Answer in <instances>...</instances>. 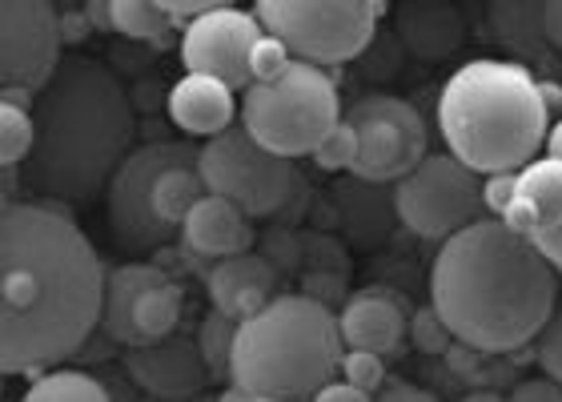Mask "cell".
<instances>
[{
	"label": "cell",
	"mask_w": 562,
	"mask_h": 402,
	"mask_svg": "<svg viewBox=\"0 0 562 402\" xmlns=\"http://www.w3.org/2000/svg\"><path fill=\"white\" fill-rule=\"evenodd\" d=\"M105 266L53 201L4 193L0 205V375L48 370L101 331Z\"/></svg>",
	"instance_id": "6da1fadb"
},
{
	"label": "cell",
	"mask_w": 562,
	"mask_h": 402,
	"mask_svg": "<svg viewBox=\"0 0 562 402\" xmlns=\"http://www.w3.org/2000/svg\"><path fill=\"white\" fill-rule=\"evenodd\" d=\"M430 302L462 346L515 355L535 343L559 306V270L535 237L486 213L438 246Z\"/></svg>",
	"instance_id": "7a4b0ae2"
},
{
	"label": "cell",
	"mask_w": 562,
	"mask_h": 402,
	"mask_svg": "<svg viewBox=\"0 0 562 402\" xmlns=\"http://www.w3.org/2000/svg\"><path fill=\"white\" fill-rule=\"evenodd\" d=\"M36 145L24 186L60 205H93L137 145L130 89L97 57H65L33 97Z\"/></svg>",
	"instance_id": "3957f363"
},
{
	"label": "cell",
	"mask_w": 562,
	"mask_h": 402,
	"mask_svg": "<svg viewBox=\"0 0 562 402\" xmlns=\"http://www.w3.org/2000/svg\"><path fill=\"white\" fill-rule=\"evenodd\" d=\"M438 130L446 149L479 174L522 169L547 145L551 105L530 65L479 57L446 77L438 97Z\"/></svg>",
	"instance_id": "277c9868"
},
{
	"label": "cell",
	"mask_w": 562,
	"mask_h": 402,
	"mask_svg": "<svg viewBox=\"0 0 562 402\" xmlns=\"http://www.w3.org/2000/svg\"><path fill=\"white\" fill-rule=\"evenodd\" d=\"M346 355L338 314L310 294H273L237 322L234 379L225 399H317Z\"/></svg>",
	"instance_id": "5b68a950"
},
{
	"label": "cell",
	"mask_w": 562,
	"mask_h": 402,
	"mask_svg": "<svg viewBox=\"0 0 562 402\" xmlns=\"http://www.w3.org/2000/svg\"><path fill=\"white\" fill-rule=\"evenodd\" d=\"M341 121V97L326 65L293 57L290 69L241 89V125L285 157H310Z\"/></svg>",
	"instance_id": "8992f818"
},
{
	"label": "cell",
	"mask_w": 562,
	"mask_h": 402,
	"mask_svg": "<svg viewBox=\"0 0 562 402\" xmlns=\"http://www.w3.org/2000/svg\"><path fill=\"white\" fill-rule=\"evenodd\" d=\"M198 169L205 178V190L237 201L249 217H273L305 186L297 157L261 145L241 121L222 130L217 137H205Z\"/></svg>",
	"instance_id": "52a82bcc"
},
{
	"label": "cell",
	"mask_w": 562,
	"mask_h": 402,
	"mask_svg": "<svg viewBox=\"0 0 562 402\" xmlns=\"http://www.w3.org/2000/svg\"><path fill=\"white\" fill-rule=\"evenodd\" d=\"M254 12L266 33L293 48V57L329 69L370 48L386 0H254Z\"/></svg>",
	"instance_id": "ba28073f"
},
{
	"label": "cell",
	"mask_w": 562,
	"mask_h": 402,
	"mask_svg": "<svg viewBox=\"0 0 562 402\" xmlns=\"http://www.w3.org/2000/svg\"><path fill=\"white\" fill-rule=\"evenodd\" d=\"M394 213L411 234L446 242L462 225L486 217L482 174L454 154H426L406 178L394 181Z\"/></svg>",
	"instance_id": "9c48e42d"
},
{
	"label": "cell",
	"mask_w": 562,
	"mask_h": 402,
	"mask_svg": "<svg viewBox=\"0 0 562 402\" xmlns=\"http://www.w3.org/2000/svg\"><path fill=\"white\" fill-rule=\"evenodd\" d=\"M201 145L189 142H140L130 149V157L121 161L105 190V222L109 234L121 249L133 254H149L173 242V225L165 222L157 205H153V186L165 169L177 161H198Z\"/></svg>",
	"instance_id": "30bf717a"
},
{
	"label": "cell",
	"mask_w": 562,
	"mask_h": 402,
	"mask_svg": "<svg viewBox=\"0 0 562 402\" xmlns=\"http://www.w3.org/2000/svg\"><path fill=\"white\" fill-rule=\"evenodd\" d=\"M341 118L358 130V157L350 174L366 186H394L430 154L422 113L394 93H362Z\"/></svg>",
	"instance_id": "8fae6325"
},
{
	"label": "cell",
	"mask_w": 562,
	"mask_h": 402,
	"mask_svg": "<svg viewBox=\"0 0 562 402\" xmlns=\"http://www.w3.org/2000/svg\"><path fill=\"white\" fill-rule=\"evenodd\" d=\"M60 29L57 0H0V85L4 97H21L33 105V97L60 69Z\"/></svg>",
	"instance_id": "7c38bea8"
},
{
	"label": "cell",
	"mask_w": 562,
	"mask_h": 402,
	"mask_svg": "<svg viewBox=\"0 0 562 402\" xmlns=\"http://www.w3.org/2000/svg\"><path fill=\"white\" fill-rule=\"evenodd\" d=\"M266 33L258 12H246L237 4H222V9H205L186 21L181 33V65L186 72H210L222 77L225 85H234L237 93L254 85V45Z\"/></svg>",
	"instance_id": "4fadbf2b"
},
{
	"label": "cell",
	"mask_w": 562,
	"mask_h": 402,
	"mask_svg": "<svg viewBox=\"0 0 562 402\" xmlns=\"http://www.w3.org/2000/svg\"><path fill=\"white\" fill-rule=\"evenodd\" d=\"M125 370H130V382L137 391L169 402L198 399L205 391V382L213 379L198 338H181L177 331L153 338V343L125 346Z\"/></svg>",
	"instance_id": "5bb4252c"
},
{
	"label": "cell",
	"mask_w": 562,
	"mask_h": 402,
	"mask_svg": "<svg viewBox=\"0 0 562 402\" xmlns=\"http://www.w3.org/2000/svg\"><path fill=\"white\" fill-rule=\"evenodd\" d=\"M165 109H169V121L186 137H217L222 130L241 121L237 89L225 85L222 77H210V72H186L169 89Z\"/></svg>",
	"instance_id": "9a60e30c"
},
{
	"label": "cell",
	"mask_w": 562,
	"mask_h": 402,
	"mask_svg": "<svg viewBox=\"0 0 562 402\" xmlns=\"http://www.w3.org/2000/svg\"><path fill=\"white\" fill-rule=\"evenodd\" d=\"M411 314L398 294L386 290H362L353 294L338 314L341 343L358 350H378V355H398L402 343L411 338Z\"/></svg>",
	"instance_id": "2e32d148"
},
{
	"label": "cell",
	"mask_w": 562,
	"mask_h": 402,
	"mask_svg": "<svg viewBox=\"0 0 562 402\" xmlns=\"http://www.w3.org/2000/svg\"><path fill=\"white\" fill-rule=\"evenodd\" d=\"M486 36L530 69H551L559 57L547 41V0H486Z\"/></svg>",
	"instance_id": "e0dca14e"
},
{
	"label": "cell",
	"mask_w": 562,
	"mask_h": 402,
	"mask_svg": "<svg viewBox=\"0 0 562 402\" xmlns=\"http://www.w3.org/2000/svg\"><path fill=\"white\" fill-rule=\"evenodd\" d=\"M181 237L198 258H229L254 246V217H249L237 201L222 193H205V198L186 213Z\"/></svg>",
	"instance_id": "ac0fdd59"
},
{
	"label": "cell",
	"mask_w": 562,
	"mask_h": 402,
	"mask_svg": "<svg viewBox=\"0 0 562 402\" xmlns=\"http://www.w3.org/2000/svg\"><path fill=\"white\" fill-rule=\"evenodd\" d=\"M506 222L515 225L518 234L539 237L542 230L562 222V161L559 157H530L527 166L518 169L515 198L503 213Z\"/></svg>",
	"instance_id": "d6986e66"
},
{
	"label": "cell",
	"mask_w": 562,
	"mask_h": 402,
	"mask_svg": "<svg viewBox=\"0 0 562 402\" xmlns=\"http://www.w3.org/2000/svg\"><path fill=\"white\" fill-rule=\"evenodd\" d=\"M273 286H278V270L270 261L241 249V254L217 258V266L210 270V302L234 319H246L270 302Z\"/></svg>",
	"instance_id": "ffe728a7"
},
{
	"label": "cell",
	"mask_w": 562,
	"mask_h": 402,
	"mask_svg": "<svg viewBox=\"0 0 562 402\" xmlns=\"http://www.w3.org/2000/svg\"><path fill=\"white\" fill-rule=\"evenodd\" d=\"M394 24L402 45L422 60H442L462 45V16L450 0H402Z\"/></svg>",
	"instance_id": "44dd1931"
},
{
	"label": "cell",
	"mask_w": 562,
	"mask_h": 402,
	"mask_svg": "<svg viewBox=\"0 0 562 402\" xmlns=\"http://www.w3.org/2000/svg\"><path fill=\"white\" fill-rule=\"evenodd\" d=\"M161 266L153 261H125L117 270L105 273V298H101V334L109 343L133 346L137 343V331H133V306H137V294L153 278H161Z\"/></svg>",
	"instance_id": "7402d4cb"
},
{
	"label": "cell",
	"mask_w": 562,
	"mask_h": 402,
	"mask_svg": "<svg viewBox=\"0 0 562 402\" xmlns=\"http://www.w3.org/2000/svg\"><path fill=\"white\" fill-rule=\"evenodd\" d=\"M181 314H186V290L161 273L153 278L145 290L137 294V306H133V331H137V343H153V338H165L181 326Z\"/></svg>",
	"instance_id": "603a6c76"
},
{
	"label": "cell",
	"mask_w": 562,
	"mask_h": 402,
	"mask_svg": "<svg viewBox=\"0 0 562 402\" xmlns=\"http://www.w3.org/2000/svg\"><path fill=\"white\" fill-rule=\"evenodd\" d=\"M24 399L29 402H101V399H109V387L97 379V375H89V370L57 362V367H48V370H36Z\"/></svg>",
	"instance_id": "cb8c5ba5"
},
{
	"label": "cell",
	"mask_w": 562,
	"mask_h": 402,
	"mask_svg": "<svg viewBox=\"0 0 562 402\" xmlns=\"http://www.w3.org/2000/svg\"><path fill=\"white\" fill-rule=\"evenodd\" d=\"M205 193L210 190H205V178H201L198 161H177V166L165 169L161 178H157V186H153V205H157V213H161L173 230H181L186 213L193 210Z\"/></svg>",
	"instance_id": "d4e9b609"
},
{
	"label": "cell",
	"mask_w": 562,
	"mask_h": 402,
	"mask_svg": "<svg viewBox=\"0 0 562 402\" xmlns=\"http://www.w3.org/2000/svg\"><path fill=\"white\" fill-rule=\"evenodd\" d=\"M36 145V113L21 97H0V166L21 169Z\"/></svg>",
	"instance_id": "484cf974"
},
{
	"label": "cell",
	"mask_w": 562,
	"mask_h": 402,
	"mask_svg": "<svg viewBox=\"0 0 562 402\" xmlns=\"http://www.w3.org/2000/svg\"><path fill=\"white\" fill-rule=\"evenodd\" d=\"M237 322L234 314H225V310L213 306L198 326V346L201 355H205V367L213 370V382H225L234 379V343H237Z\"/></svg>",
	"instance_id": "4316f807"
},
{
	"label": "cell",
	"mask_w": 562,
	"mask_h": 402,
	"mask_svg": "<svg viewBox=\"0 0 562 402\" xmlns=\"http://www.w3.org/2000/svg\"><path fill=\"white\" fill-rule=\"evenodd\" d=\"M173 24L177 16L157 0H113V33L130 41H161Z\"/></svg>",
	"instance_id": "83f0119b"
},
{
	"label": "cell",
	"mask_w": 562,
	"mask_h": 402,
	"mask_svg": "<svg viewBox=\"0 0 562 402\" xmlns=\"http://www.w3.org/2000/svg\"><path fill=\"white\" fill-rule=\"evenodd\" d=\"M338 375L350 379L353 387H362V391L374 399V394H382V387H386V355L346 346V355H341V362H338Z\"/></svg>",
	"instance_id": "f1b7e54d"
},
{
	"label": "cell",
	"mask_w": 562,
	"mask_h": 402,
	"mask_svg": "<svg viewBox=\"0 0 562 402\" xmlns=\"http://www.w3.org/2000/svg\"><path fill=\"white\" fill-rule=\"evenodd\" d=\"M314 166L326 169V174H338V169H350L353 157H358V130H353L350 121L341 118L334 130L314 145Z\"/></svg>",
	"instance_id": "f546056e"
},
{
	"label": "cell",
	"mask_w": 562,
	"mask_h": 402,
	"mask_svg": "<svg viewBox=\"0 0 562 402\" xmlns=\"http://www.w3.org/2000/svg\"><path fill=\"white\" fill-rule=\"evenodd\" d=\"M411 338L422 355H442V350H450V343H458L454 331L446 326V319L434 310V302L411 314Z\"/></svg>",
	"instance_id": "4dcf8cb0"
},
{
	"label": "cell",
	"mask_w": 562,
	"mask_h": 402,
	"mask_svg": "<svg viewBox=\"0 0 562 402\" xmlns=\"http://www.w3.org/2000/svg\"><path fill=\"white\" fill-rule=\"evenodd\" d=\"M535 362L539 370H547L551 379L562 382V294H559V306L551 310V319L542 322V331L535 334Z\"/></svg>",
	"instance_id": "1f68e13d"
},
{
	"label": "cell",
	"mask_w": 562,
	"mask_h": 402,
	"mask_svg": "<svg viewBox=\"0 0 562 402\" xmlns=\"http://www.w3.org/2000/svg\"><path fill=\"white\" fill-rule=\"evenodd\" d=\"M293 48L273 33H261L258 45H254V57H249V69H254V81H270L278 72L290 69Z\"/></svg>",
	"instance_id": "d6a6232c"
},
{
	"label": "cell",
	"mask_w": 562,
	"mask_h": 402,
	"mask_svg": "<svg viewBox=\"0 0 562 402\" xmlns=\"http://www.w3.org/2000/svg\"><path fill=\"white\" fill-rule=\"evenodd\" d=\"M518 186V169H498V174H482V198H486V213L503 217Z\"/></svg>",
	"instance_id": "836d02e7"
},
{
	"label": "cell",
	"mask_w": 562,
	"mask_h": 402,
	"mask_svg": "<svg viewBox=\"0 0 562 402\" xmlns=\"http://www.w3.org/2000/svg\"><path fill=\"white\" fill-rule=\"evenodd\" d=\"M510 394H515L518 402H562V382L542 370L539 379H522Z\"/></svg>",
	"instance_id": "e575fe53"
},
{
	"label": "cell",
	"mask_w": 562,
	"mask_h": 402,
	"mask_svg": "<svg viewBox=\"0 0 562 402\" xmlns=\"http://www.w3.org/2000/svg\"><path fill=\"white\" fill-rule=\"evenodd\" d=\"M60 29H65V41H72V45H81L85 36L97 33L85 9H60Z\"/></svg>",
	"instance_id": "d590c367"
},
{
	"label": "cell",
	"mask_w": 562,
	"mask_h": 402,
	"mask_svg": "<svg viewBox=\"0 0 562 402\" xmlns=\"http://www.w3.org/2000/svg\"><path fill=\"white\" fill-rule=\"evenodd\" d=\"M161 9H169L177 21H189V16H198L205 9H222V4H237V0H157Z\"/></svg>",
	"instance_id": "8d00e7d4"
},
{
	"label": "cell",
	"mask_w": 562,
	"mask_h": 402,
	"mask_svg": "<svg viewBox=\"0 0 562 402\" xmlns=\"http://www.w3.org/2000/svg\"><path fill=\"white\" fill-rule=\"evenodd\" d=\"M317 399L322 402H362L370 399V394L362 391V387H353L350 379H329L322 391H317Z\"/></svg>",
	"instance_id": "74e56055"
},
{
	"label": "cell",
	"mask_w": 562,
	"mask_h": 402,
	"mask_svg": "<svg viewBox=\"0 0 562 402\" xmlns=\"http://www.w3.org/2000/svg\"><path fill=\"white\" fill-rule=\"evenodd\" d=\"M535 242H539L542 254H547V258L554 261V270L562 273V222H559V225H551V230H542V234L535 237Z\"/></svg>",
	"instance_id": "f35d334b"
},
{
	"label": "cell",
	"mask_w": 562,
	"mask_h": 402,
	"mask_svg": "<svg viewBox=\"0 0 562 402\" xmlns=\"http://www.w3.org/2000/svg\"><path fill=\"white\" fill-rule=\"evenodd\" d=\"M85 12L97 33H113V0H85Z\"/></svg>",
	"instance_id": "ab89813d"
},
{
	"label": "cell",
	"mask_w": 562,
	"mask_h": 402,
	"mask_svg": "<svg viewBox=\"0 0 562 402\" xmlns=\"http://www.w3.org/2000/svg\"><path fill=\"white\" fill-rule=\"evenodd\" d=\"M547 41L562 57V0H547Z\"/></svg>",
	"instance_id": "60d3db41"
},
{
	"label": "cell",
	"mask_w": 562,
	"mask_h": 402,
	"mask_svg": "<svg viewBox=\"0 0 562 402\" xmlns=\"http://www.w3.org/2000/svg\"><path fill=\"white\" fill-rule=\"evenodd\" d=\"M542 149H547V154L559 157V161H562V118L554 121L551 130H547V145H542Z\"/></svg>",
	"instance_id": "b9f144b4"
}]
</instances>
